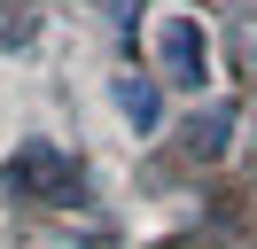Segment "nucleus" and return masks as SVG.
I'll list each match as a JSON object with an SVG mask.
<instances>
[{"mask_svg":"<svg viewBox=\"0 0 257 249\" xmlns=\"http://www.w3.org/2000/svg\"><path fill=\"white\" fill-rule=\"evenodd\" d=\"M156 55H164V78L172 86H203L210 78V39L195 16H164L156 24Z\"/></svg>","mask_w":257,"mask_h":249,"instance_id":"obj_2","label":"nucleus"},{"mask_svg":"<svg viewBox=\"0 0 257 249\" xmlns=\"http://www.w3.org/2000/svg\"><path fill=\"white\" fill-rule=\"evenodd\" d=\"M226 140H234V109H195V117H187V140H179V148H187L195 156V164H210V156H226Z\"/></svg>","mask_w":257,"mask_h":249,"instance_id":"obj_3","label":"nucleus"},{"mask_svg":"<svg viewBox=\"0 0 257 249\" xmlns=\"http://www.w3.org/2000/svg\"><path fill=\"white\" fill-rule=\"evenodd\" d=\"M0 187L24 195V202H78L86 195V171L70 164L55 140H24V148L8 156V171H0Z\"/></svg>","mask_w":257,"mask_h":249,"instance_id":"obj_1","label":"nucleus"},{"mask_svg":"<svg viewBox=\"0 0 257 249\" xmlns=\"http://www.w3.org/2000/svg\"><path fill=\"white\" fill-rule=\"evenodd\" d=\"M117 109H125L141 133H156V125H164V93L148 86V78H117Z\"/></svg>","mask_w":257,"mask_h":249,"instance_id":"obj_4","label":"nucleus"}]
</instances>
